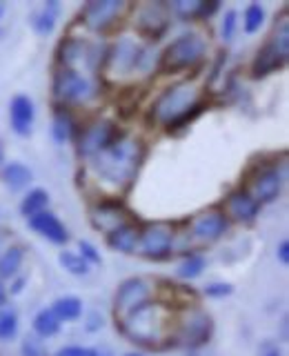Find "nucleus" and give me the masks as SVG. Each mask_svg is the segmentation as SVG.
Instances as JSON below:
<instances>
[{
  "mask_svg": "<svg viewBox=\"0 0 289 356\" xmlns=\"http://www.w3.org/2000/svg\"><path fill=\"white\" fill-rule=\"evenodd\" d=\"M276 256H278V261H281L283 265H289V241H281V243H278Z\"/></svg>",
  "mask_w": 289,
  "mask_h": 356,
  "instance_id": "nucleus-40",
  "label": "nucleus"
},
{
  "mask_svg": "<svg viewBox=\"0 0 289 356\" xmlns=\"http://www.w3.org/2000/svg\"><path fill=\"white\" fill-rule=\"evenodd\" d=\"M144 54L147 51L138 40L122 36L111 47H107L103 70L114 78H127L144 63Z\"/></svg>",
  "mask_w": 289,
  "mask_h": 356,
  "instance_id": "nucleus-8",
  "label": "nucleus"
},
{
  "mask_svg": "<svg viewBox=\"0 0 289 356\" xmlns=\"http://www.w3.org/2000/svg\"><path fill=\"white\" fill-rule=\"evenodd\" d=\"M7 287H5V283L0 281V307H5V303H7Z\"/></svg>",
  "mask_w": 289,
  "mask_h": 356,
  "instance_id": "nucleus-43",
  "label": "nucleus"
},
{
  "mask_svg": "<svg viewBox=\"0 0 289 356\" xmlns=\"http://www.w3.org/2000/svg\"><path fill=\"white\" fill-rule=\"evenodd\" d=\"M60 325H63V323L56 318V314L51 309H40L38 314L33 316V323H31V327H33V332H36L38 339L56 337V334L60 332Z\"/></svg>",
  "mask_w": 289,
  "mask_h": 356,
  "instance_id": "nucleus-29",
  "label": "nucleus"
},
{
  "mask_svg": "<svg viewBox=\"0 0 289 356\" xmlns=\"http://www.w3.org/2000/svg\"><path fill=\"white\" fill-rule=\"evenodd\" d=\"M25 261V248L18 243H11L0 252V281L16 278L20 272V265Z\"/></svg>",
  "mask_w": 289,
  "mask_h": 356,
  "instance_id": "nucleus-26",
  "label": "nucleus"
},
{
  "mask_svg": "<svg viewBox=\"0 0 289 356\" xmlns=\"http://www.w3.org/2000/svg\"><path fill=\"white\" fill-rule=\"evenodd\" d=\"M205 267H207V261L203 254H187L183 263L178 265L176 274L178 278H183V281H194V278H198L205 272Z\"/></svg>",
  "mask_w": 289,
  "mask_h": 356,
  "instance_id": "nucleus-30",
  "label": "nucleus"
},
{
  "mask_svg": "<svg viewBox=\"0 0 289 356\" xmlns=\"http://www.w3.org/2000/svg\"><path fill=\"white\" fill-rule=\"evenodd\" d=\"M53 356H98V350L83 348V345H67V348H60Z\"/></svg>",
  "mask_w": 289,
  "mask_h": 356,
  "instance_id": "nucleus-37",
  "label": "nucleus"
},
{
  "mask_svg": "<svg viewBox=\"0 0 289 356\" xmlns=\"http://www.w3.org/2000/svg\"><path fill=\"white\" fill-rule=\"evenodd\" d=\"M207 58V40L203 33L189 31L181 33L176 40H172L160 54L158 70L163 74H181L189 70H198Z\"/></svg>",
  "mask_w": 289,
  "mask_h": 356,
  "instance_id": "nucleus-4",
  "label": "nucleus"
},
{
  "mask_svg": "<svg viewBox=\"0 0 289 356\" xmlns=\"http://www.w3.org/2000/svg\"><path fill=\"white\" fill-rule=\"evenodd\" d=\"M58 263L65 272H69L72 276H87L89 274V265L81 259L78 252H69V250H63L58 254Z\"/></svg>",
  "mask_w": 289,
  "mask_h": 356,
  "instance_id": "nucleus-31",
  "label": "nucleus"
},
{
  "mask_svg": "<svg viewBox=\"0 0 289 356\" xmlns=\"http://www.w3.org/2000/svg\"><path fill=\"white\" fill-rule=\"evenodd\" d=\"M172 25V11L165 3H142L133 9V29L147 40H160Z\"/></svg>",
  "mask_w": 289,
  "mask_h": 356,
  "instance_id": "nucleus-13",
  "label": "nucleus"
},
{
  "mask_svg": "<svg viewBox=\"0 0 289 356\" xmlns=\"http://www.w3.org/2000/svg\"><path fill=\"white\" fill-rule=\"evenodd\" d=\"M222 211H225L229 222L233 220V222H240V225H251L261 214V205L256 203L247 189L238 187L225 198V207H222Z\"/></svg>",
  "mask_w": 289,
  "mask_h": 356,
  "instance_id": "nucleus-18",
  "label": "nucleus"
},
{
  "mask_svg": "<svg viewBox=\"0 0 289 356\" xmlns=\"http://www.w3.org/2000/svg\"><path fill=\"white\" fill-rule=\"evenodd\" d=\"M258 356H283V352L276 341H263L258 345Z\"/></svg>",
  "mask_w": 289,
  "mask_h": 356,
  "instance_id": "nucleus-39",
  "label": "nucleus"
},
{
  "mask_svg": "<svg viewBox=\"0 0 289 356\" xmlns=\"http://www.w3.org/2000/svg\"><path fill=\"white\" fill-rule=\"evenodd\" d=\"M98 356H107V354H100V352H98Z\"/></svg>",
  "mask_w": 289,
  "mask_h": 356,
  "instance_id": "nucleus-48",
  "label": "nucleus"
},
{
  "mask_svg": "<svg viewBox=\"0 0 289 356\" xmlns=\"http://www.w3.org/2000/svg\"><path fill=\"white\" fill-rule=\"evenodd\" d=\"M78 254H81V259L92 267V265H103V256H100L98 248L94 243L89 241H78Z\"/></svg>",
  "mask_w": 289,
  "mask_h": 356,
  "instance_id": "nucleus-35",
  "label": "nucleus"
},
{
  "mask_svg": "<svg viewBox=\"0 0 289 356\" xmlns=\"http://www.w3.org/2000/svg\"><path fill=\"white\" fill-rule=\"evenodd\" d=\"M78 122L72 114V109L65 107H56L53 111V120H51V136L56 143H69L76 138L78 134Z\"/></svg>",
  "mask_w": 289,
  "mask_h": 356,
  "instance_id": "nucleus-25",
  "label": "nucleus"
},
{
  "mask_svg": "<svg viewBox=\"0 0 289 356\" xmlns=\"http://www.w3.org/2000/svg\"><path fill=\"white\" fill-rule=\"evenodd\" d=\"M89 218H92V225L98 232H103L105 236L111 229L129 222V214L120 198H100L92 207V211H89Z\"/></svg>",
  "mask_w": 289,
  "mask_h": 356,
  "instance_id": "nucleus-17",
  "label": "nucleus"
},
{
  "mask_svg": "<svg viewBox=\"0 0 289 356\" xmlns=\"http://www.w3.org/2000/svg\"><path fill=\"white\" fill-rule=\"evenodd\" d=\"M7 241H9V234L5 229H0V252L7 248Z\"/></svg>",
  "mask_w": 289,
  "mask_h": 356,
  "instance_id": "nucleus-44",
  "label": "nucleus"
},
{
  "mask_svg": "<svg viewBox=\"0 0 289 356\" xmlns=\"http://www.w3.org/2000/svg\"><path fill=\"white\" fill-rule=\"evenodd\" d=\"M33 120H36V107H33V100L25 94H16L9 103V122H11V131L16 136H29L33 129Z\"/></svg>",
  "mask_w": 289,
  "mask_h": 356,
  "instance_id": "nucleus-19",
  "label": "nucleus"
},
{
  "mask_svg": "<svg viewBox=\"0 0 289 356\" xmlns=\"http://www.w3.org/2000/svg\"><path fill=\"white\" fill-rule=\"evenodd\" d=\"M58 11L60 5L51 0V3H44L42 7L33 9L29 16V25L31 29L38 33V36H49V33L56 29V20H58Z\"/></svg>",
  "mask_w": 289,
  "mask_h": 356,
  "instance_id": "nucleus-24",
  "label": "nucleus"
},
{
  "mask_svg": "<svg viewBox=\"0 0 289 356\" xmlns=\"http://www.w3.org/2000/svg\"><path fill=\"white\" fill-rule=\"evenodd\" d=\"M203 89L196 81H178L172 87H167L165 92L154 100L149 109V118L156 125L165 127L167 131H176L189 127V122L196 120L205 109Z\"/></svg>",
  "mask_w": 289,
  "mask_h": 356,
  "instance_id": "nucleus-2",
  "label": "nucleus"
},
{
  "mask_svg": "<svg viewBox=\"0 0 289 356\" xmlns=\"http://www.w3.org/2000/svg\"><path fill=\"white\" fill-rule=\"evenodd\" d=\"M236 29H238V14L233 9L225 11V16H222V22H220V38L229 42L236 36Z\"/></svg>",
  "mask_w": 289,
  "mask_h": 356,
  "instance_id": "nucleus-34",
  "label": "nucleus"
},
{
  "mask_svg": "<svg viewBox=\"0 0 289 356\" xmlns=\"http://www.w3.org/2000/svg\"><path fill=\"white\" fill-rule=\"evenodd\" d=\"M120 332L131 343L144 345V348H160V343H172L174 341V330H176V314L172 305L163 303H144L136 312L118 323Z\"/></svg>",
  "mask_w": 289,
  "mask_h": 356,
  "instance_id": "nucleus-3",
  "label": "nucleus"
},
{
  "mask_svg": "<svg viewBox=\"0 0 289 356\" xmlns=\"http://www.w3.org/2000/svg\"><path fill=\"white\" fill-rule=\"evenodd\" d=\"M3 14H5V5L0 3V18H3Z\"/></svg>",
  "mask_w": 289,
  "mask_h": 356,
  "instance_id": "nucleus-46",
  "label": "nucleus"
},
{
  "mask_svg": "<svg viewBox=\"0 0 289 356\" xmlns=\"http://www.w3.org/2000/svg\"><path fill=\"white\" fill-rule=\"evenodd\" d=\"M151 292L154 287L147 278L142 276H131L127 281H122L118 285V292L114 296V314H116V321L122 323L131 312H136L140 305L149 303L151 298Z\"/></svg>",
  "mask_w": 289,
  "mask_h": 356,
  "instance_id": "nucleus-15",
  "label": "nucleus"
},
{
  "mask_svg": "<svg viewBox=\"0 0 289 356\" xmlns=\"http://www.w3.org/2000/svg\"><path fill=\"white\" fill-rule=\"evenodd\" d=\"M89 167L96 174V181L111 187L114 192L127 189L136 181L138 170L144 161V143L122 131L107 149L89 159Z\"/></svg>",
  "mask_w": 289,
  "mask_h": 356,
  "instance_id": "nucleus-1",
  "label": "nucleus"
},
{
  "mask_svg": "<svg viewBox=\"0 0 289 356\" xmlns=\"http://www.w3.org/2000/svg\"><path fill=\"white\" fill-rule=\"evenodd\" d=\"M138 238H140V227L133 225V222H125V225H120L107 234V245L109 250L120 254H136Z\"/></svg>",
  "mask_w": 289,
  "mask_h": 356,
  "instance_id": "nucleus-22",
  "label": "nucleus"
},
{
  "mask_svg": "<svg viewBox=\"0 0 289 356\" xmlns=\"http://www.w3.org/2000/svg\"><path fill=\"white\" fill-rule=\"evenodd\" d=\"M120 129L116 127L114 120L107 118H98L89 125L81 127L76 134V149L78 156L83 159H94L96 154H100L103 149H107L111 143H114L120 136Z\"/></svg>",
  "mask_w": 289,
  "mask_h": 356,
  "instance_id": "nucleus-12",
  "label": "nucleus"
},
{
  "mask_svg": "<svg viewBox=\"0 0 289 356\" xmlns=\"http://www.w3.org/2000/svg\"><path fill=\"white\" fill-rule=\"evenodd\" d=\"M0 181L3 185L9 189V192H22V189H27L33 181V174L31 170L25 165V163H18V161H11L7 163L3 170H0Z\"/></svg>",
  "mask_w": 289,
  "mask_h": 356,
  "instance_id": "nucleus-23",
  "label": "nucleus"
},
{
  "mask_svg": "<svg viewBox=\"0 0 289 356\" xmlns=\"http://www.w3.org/2000/svg\"><path fill=\"white\" fill-rule=\"evenodd\" d=\"M229 229V218L225 216L222 207H209L200 211L189 222V238L198 245H214L218 243Z\"/></svg>",
  "mask_w": 289,
  "mask_h": 356,
  "instance_id": "nucleus-16",
  "label": "nucleus"
},
{
  "mask_svg": "<svg viewBox=\"0 0 289 356\" xmlns=\"http://www.w3.org/2000/svg\"><path fill=\"white\" fill-rule=\"evenodd\" d=\"M47 207H49V192L42 187H33L25 194V198H22L20 214L25 218H31V216L40 214V211H44Z\"/></svg>",
  "mask_w": 289,
  "mask_h": 356,
  "instance_id": "nucleus-28",
  "label": "nucleus"
},
{
  "mask_svg": "<svg viewBox=\"0 0 289 356\" xmlns=\"http://www.w3.org/2000/svg\"><path fill=\"white\" fill-rule=\"evenodd\" d=\"M287 56H289V20L287 14H283L281 22H276L272 36L267 38V42L254 56L249 67L251 78H267L274 72L283 70Z\"/></svg>",
  "mask_w": 289,
  "mask_h": 356,
  "instance_id": "nucleus-7",
  "label": "nucleus"
},
{
  "mask_svg": "<svg viewBox=\"0 0 289 356\" xmlns=\"http://www.w3.org/2000/svg\"><path fill=\"white\" fill-rule=\"evenodd\" d=\"M60 323H72L83 316V300L78 296H60L49 307Z\"/></svg>",
  "mask_w": 289,
  "mask_h": 356,
  "instance_id": "nucleus-27",
  "label": "nucleus"
},
{
  "mask_svg": "<svg viewBox=\"0 0 289 356\" xmlns=\"http://www.w3.org/2000/svg\"><path fill=\"white\" fill-rule=\"evenodd\" d=\"M233 292V287L229 283H209L205 287V296L209 298H225Z\"/></svg>",
  "mask_w": 289,
  "mask_h": 356,
  "instance_id": "nucleus-38",
  "label": "nucleus"
},
{
  "mask_svg": "<svg viewBox=\"0 0 289 356\" xmlns=\"http://www.w3.org/2000/svg\"><path fill=\"white\" fill-rule=\"evenodd\" d=\"M22 285H25V278H18L16 283H11L9 292H11V294H20V292H22ZM9 292H7V294H9Z\"/></svg>",
  "mask_w": 289,
  "mask_h": 356,
  "instance_id": "nucleus-42",
  "label": "nucleus"
},
{
  "mask_svg": "<svg viewBox=\"0 0 289 356\" xmlns=\"http://www.w3.org/2000/svg\"><path fill=\"white\" fill-rule=\"evenodd\" d=\"M27 222H29V227L33 232L40 234L42 238H47L53 245L69 243V232H67V227L63 225V220L49 209H44V211H40V214L27 218Z\"/></svg>",
  "mask_w": 289,
  "mask_h": 356,
  "instance_id": "nucleus-20",
  "label": "nucleus"
},
{
  "mask_svg": "<svg viewBox=\"0 0 289 356\" xmlns=\"http://www.w3.org/2000/svg\"><path fill=\"white\" fill-rule=\"evenodd\" d=\"M51 96L56 107L72 109L76 105H87L100 96V85L92 76L56 67L51 81Z\"/></svg>",
  "mask_w": 289,
  "mask_h": 356,
  "instance_id": "nucleus-5",
  "label": "nucleus"
},
{
  "mask_svg": "<svg viewBox=\"0 0 289 356\" xmlns=\"http://www.w3.org/2000/svg\"><path fill=\"white\" fill-rule=\"evenodd\" d=\"M3 163H5V145L0 140V167H3Z\"/></svg>",
  "mask_w": 289,
  "mask_h": 356,
  "instance_id": "nucleus-45",
  "label": "nucleus"
},
{
  "mask_svg": "<svg viewBox=\"0 0 289 356\" xmlns=\"http://www.w3.org/2000/svg\"><path fill=\"white\" fill-rule=\"evenodd\" d=\"M174 243H176V227L172 222L154 220L140 229L136 254L149 261H167L174 252Z\"/></svg>",
  "mask_w": 289,
  "mask_h": 356,
  "instance_id": "nucleus-9",
  "label": "nucleus"
},
{
  "mask_svg": "<svg viewBox=\"0 0 289 356\" xmlns=\"http://www.w3.org/2000/svg\"><path fill=\"white\" fill-rule=\"evenodd\" d=\"M125 356H142V354H136V352H129V354H125Z\"/></svg>",
  "mask_w": 289,
  "mask_h": 356,
  "instance_id": "nucleus-47",
  "label": "nucleus"
},
{
  "mask_svg": "<svg viewBox=\"0 0 289 356\" xmlns=\"http://www.w3.org/2000/svg\"><path fill=\"white\" fill-rule=\"evenodd\" d=\"M18 334V314L14 309L0 307V341H11Z\"/></svg>",
  "mask_w": 289,
  "mask_h": 356,
  "instance_id": "nucleus-33",
  "label": "nucleus"
},
{
  "mask_svg": "<svg viewBox=\"0 0 289 356\" xmlns=\"http://www.w3.org/2000/svg\"><path fill=\"white\" fill-rule=\"evenodd\" d=\"M20 352H22V356H47V350H44L42 341H38V339H25L22 341Z\"/></svg>",
  "mask_w": 289,
  "mask_h": 356,
  "instance_id": "nucleus-36",
  "label": "nucleus"
},
{
  "mask_svg": "<svg viewBox=\"0 0 289 356\" xmlns=\"http://www.w3.org/2000/svg\"><path fill=\"white\" fill-rule=\"evenodd\" d=\"M103 327V316L98 314V312H92L89 314V323H87V332H96Z\"/></svg>",
  "mask_w": 289,
  "mask_h": 356,
  "instance_id": "nucleus-41",
  "label": "nucleus"
},
{
  "mask_svg": "<svg viewBox=\"0 0 289 356\" xmlns=\"http://www.w3.org/2000/svg\"><path fill=\"white\" fill-rule=\"evenodd\" d=\"M127 9L129 5L122 3V0H92V3H87L83 7L81 22L89 31L105 33L125 16Z\"/></svg>",
  "mask_w": 289,
  "mask_h": 356,
  "instance_id": "nucleus-14",
  "label": "nucleus"
},
{
  "mask_svg": "<svg viewBox=\"0 0 289 356\" xmlns=\"http://www.w3.org/2000/svg\"><path fill=\"white\" fill-rule=\"evenodd\" d=\"M107 47L100 42L83 40V38H65L56 51V67L72 70L85 76H94L103 70Z\"/></svg>",
  "mask_w": 289,
  "mask_h": 356,
  "instance_id": "nucleus-6",
  "label": "nucleus"
},
{
  "mask_svg": "<svg viewBox=\"0 0 289 356\" xmlns=\"http://www.w3.org/2000/svg\"><path fill=\"white\" fill-rule=\"evenodd\" d=\"M263 25H265V9L258 3L247 5L242 14V31L251 36V33H258Z\"/></svg>",
  "mask_w": 289,
  "mask_h": 356,
  "instance_id": "nucleus-32",
  "label": "nucleus"
},
{
  "mask_svg": "<svg viewBox=\"0 0 289 356\" xmlns=\"http://www.w3.org/2000/svg\"><path fill=\"white\" fill-rule=\"evenodd\" d=\"M211 330H214V323H211L207 312L189 305L185 309V316L176 318L174 341H178V345H185V348H200L211 339Z\"/></svg>",
  "mask_w": 289,
  "mask_h": 356,
  "instance_id": "nucleus-11",
  "label": "nucleus"
},
{
  "mask_svg": "<svg viewBox=\"0 0 289 356\" xmlns=\"http://www.w3.org/2000/svg\"><path fill=\"white\" fill-rule=\"evenodd\" d=\"M285 187V163L278 167L274 163H265L258 165L249 176V183H247V192L254 196V200L263 205H270L274 200H278Z\"/></svg>",
  "mask_w": 289,
  "mask_h": 356,
  "instance_id": "nucleus-10",
  "label": "nucleus"
},
{
  "mask_svg": "<svg viewBox=\"0 0 289 356\" xmlns=\"http://www.w3.org/2000/svg\"><path fill=\"white\" fill-rule=\"evenodd\" d=\"M167 7H170L172 14L183 20H207L220 9V3L218 0H211V3H205V0H176Z\"/></svg>",
  "mask_w": 289,
  "mask_h": 356,
  "instance_id": "nucleus-21",
  "label": "nucleus"
}]
</instances>
